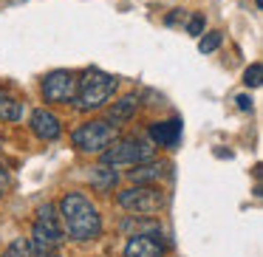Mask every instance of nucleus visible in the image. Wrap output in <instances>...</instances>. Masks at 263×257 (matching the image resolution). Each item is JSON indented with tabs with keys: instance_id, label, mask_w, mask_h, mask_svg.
Returning a JSON list of instances; mask_svg holds the SVG:
<instances>
[{
	"instance_id": "obj_3",
	"label": "nucleus",
	"mask_w": 263,
	"mask_h": 257,
	"mask_svg": "<svg viewBox=\"0 0 263 257\" xmlns=\"http://www.w3.org/2000/svg\"><path fill=\"white\" fill-rule=\"evenodd\" d=\"M65 240V229L60 226V215H57V206L54 204H43L37 209V221L31 226V238L29 246L34 254H54V251L63 246Z\"/></svg>"
},
{
	"instance_id": "obj_13",
	"label": "nucleus",
	"mask_w": 263,
	"mask_h": 257,
	"mask_svg": "<svg viewBox=\"0 0 263 257\" xmlns=\"http://www.w3.org/2000/svg\"><path fill=\"white\" fill-rule=\"evenodd\" d=\"M23 116H26V105L17 96H12L6 88H0V122H20Z\"/></svg>"
},
{
	"instance_id": "obj_5",
	"label": "nucleus",
	"mask_w": 263,
	"mask_h": 257,
	"mask_svg": "<svg viewBox=\"0 0 263 257\" xmlns=\"http://www.w3.org/2000/svg\"><path fill=\"white\" fill-rule=\"evenodd\" d=\"M102 164L108 167H119V164H139V161L153 159V144L144 142V139H114L108 147L102 150Z\"/></svg>"
},
{
	"instance_id": "obj_14",
	"label": "nucleus",
	"mask_w": 263,
	"mask_h": 257,
	"mask_svg": "<svg viewBox=\"0 0 263 257\" xmlns=\"http://www.w3.org/2000/svg\"><path fill=\"white\" fill-rule=\"evenodd\" d=\"M88 181H91V187H97L99 192H108V189H114V184L119 181V175H116L108 164H99V167H93V170H91Z\"/></svg>"
},
{
	"instance_id": "obj_16",
	"label": "nucleus",
	"mask_w": 263,
	"mask_h": 257,
	"mask_svg": "<svg viewBox=\"0 0 263 257\" xmlns=\"http://www.w3.org/2000/svg\"><path fill=\"white\" fill-rule=\"evenodd\" d=\"M221 40H223L221 31H206V34L198 40V51H201V54H212L218 46H221Z\"/></svg>"
},
{
	"instance_id": "obj_15",
	"label": "nucleus",
	"mask_w": 263,
	"mask_h": 257,
	"mask_svg": "<svg viewBox=\"0 0 263 257\" xmlns=\"http://www.w3.org/2000/svg\"><path fill=\"white\" fill-rule=\"evenodd\" d=\"M0 257H34V251H31V246L26 238H14L6 249L0 251Z\"/></svg>"
},
{
	"instance_id": "obj_9",
	"label": "nucleus",
	"mask_w": 263,
	"mask_h": 257,
	"mask_svg": "<svg viewBox=\"0 0 263 257\" xmlns=\"http://www.w3.org/2000/svg\"><path fill=\"white\" fill-rule=\"evenodd\" d=\"M29 127H31V133H34L40 142H57V139L63 136V125H60V119L51 113V110H46V108L31 110Z\"/></svg>"
},
{
	"instance_id": "obj_6",
	"label": "nucleus",
	"mask_w": 263,
	"mask_h": 257,
	"mask_svg": "<svg viewBox=\"0 0 263 257\" xmlns=\"http://www.w3.org/2000/svg\"><path fill=\"white\" fill-rule=\"evenodd\" d=\"M114 139H116V127L108 125L105 119L82 122L80 127L71 130V142H74V147L80 153H102Z\"/></svg>"
},
{
	"instance_id": "obj_8",
	"label": "nucleus",
	"mask_w": 263,
	"mask_h": 257,
	"mask_svg": "<svg viewBox=\"0 0 263 257\" xmlns=\"http://www.w3.org/2000/svg\"><path fill=\"white\" fill-rule=\"evenodd\" d=\"M125 257H164V243L159 232H136L125 243Z\"/></svg>"
},
{
	"instance_id": "obj_18",
	"label": "nucleus",
	"mask_w": 263,
	"mask_h": 257,
	"mask_svg": "<svg viewBox=\"0 0 263 257\" xmlns=\"http://www.w3.org/2000/svg\"><path fill=\"white\" fill-rule=\"evenodd\" d=\"M187 31L198 37L201 31H204V14H193V17H190V23H187Z\"/></svg>"
},
{
	"instance_id": "obj_4",
	"label": "nucleus",
	"mask_w": 263,
	"mask_h": 257,
	"mask_svg": "<svg viewBox=\"0 0 263 257\" xmlns=\"http://www.w3.org/2000/svg\"><path fill=\"white\" fill-rule=\"evenodd\" d=\"M116 201H119L122 209L133 212L139 218H153L156 212L164 209V192L153 184H136L130 189H122Z\"/></svg>"
},
{
	"instance_id": "obj_20",
	"label": "nucleus",
	"mask_w": 263,
	"mask_h": 257,
	"mask_svg": "<svg viewBox=\"0 0 263 257\" xmlns=\"http://www.w3.org/2000/svg\"><path fill=\"white\" fill-rule=\"evenodd\" d=\"M6 189H9V172H6V167H0V198L6 195Z\"/></svg>"
},
{
	"instance_id": "obj_21",
	"label": "nucleus",
	"mask_w": 263,
	"mask_h": 257,
	"mask_svg": "<svg viewBox=\"0 0 263 257\" xmlns=\"http://www.w3.org/2000/svg\"><path fill=\"white\" fill-rule=\"evenodd\" d=\"M43 257H60V254H43Z\"/></svg>"
},
{
	"instance_id": "obj_1",
	"label": "nucleus",
	"mask_w": 263,
	"mask_h": 257,
	"mask_svg": "<svg viewBox=\"0 0 263 257\" xmlns=\"http://www.w3.org/2000/svg\"><path fill=\"white\" fill-rule=\"evenodd\" d=\"M57 212L71 240H93L102 234V215L82 192H65L57 204Z\"/></svg>"
},
{
	"instance_id": "obj_11",
	"label": "nucleus",
	"mask_w": 263,
	"mask_h": 257,
	"mask_svg": "<svg viewBox=\"0 0 263 257\" xmlns=\"http://www.w3.org/2000/svg\"><path fill=\"white\" fill-rule=\"evenodd\" d=\"M167 167H170V164H164V161L147 159V161L133 164V170L127 172V178H130V181H136V184H153V181H159V178H164Z\"/></svg>"
},
{
	"instance_id": "obj_10",
	"label": "nucleus",
	"mask_w": 263,
	"mask_h": 257,
	"mask_svg": "<svg viewBox=\"0 0 263 257\" xmlns=\"http://www.w3.org/2000/svg\"><path fill=\"white\" fill-rule=\"evenodd\" d=\"M150 142L156 147H176L181 142V119H167L150 125Z\"/></svg>"
},
{
	"instance_id": "obj_12",
	"label": "nucleus",
	"mask_w": 263,
	"mask_h": 257,
	"mask_svg": "<svg viewBox=\"0 0 263 257\" xmlns=\"http://www.w3.org/2000/svg\"><path fill=\"white\" fill-rule=\"evenodd\" d=\"M136 110H139V96L136 93H127V96H122L119 102L108 110V119L105 122L114 125V127H119V125H125V122H130L133 116H136Z\"/></svg>"
},
{
	"instance_id": "obj_19",
	"label": "nucleus",
	"mask_w": 263,
	"mask_h": 257,
	"mask_svg": "<svg viewBox=\"0 0 263 257\" xmlns=\"http://www.w3.org/2000/svg\"><path fill=\"white\" fill-rule=\"evenodd\" d=\"M235 102H238L240 110H252V96H249V93H240V96H235Z\"/></svg>"
},
{
	"instance_id": "obj_7",
	"label": "nucleus",
	"mask_w": 263,
	"mask_h": 257,
	"mask_svg": "<svg viewBox=\"0 0 263 257\" xmlns=\"http://www.w3.org/2000/svg\"><path fill=\"white\" fill-rule=\"evenodd\" d=\"M43 99L51 105H68L74 102L77 93V74L74 71H51V74L43 76L40 82Z\"/></svg>"
},
{
	"instance_id": "obj_17",
	"label": "nucleus",
	"mask_w": 263,
	"mask_h": 257,
	"mask_svg": "<svg viewBox=\"0 0 263 257\" xmlns=\"http://www.w3.org/2000/svg\"><path fill=\"white\" fill-rule=\"evenodd\" d=\"M260 76H263V65L260 63H252L249 68H246V74H243L246 88H257V85H260Z\"/></svg>"
},
{
	"instance_id": "obj_2",
	"label": "nucleus",
	"mask_w": 263,
	"mask_h": 257,
	"mask_svg": "<svg viewBox=\"0 0 263 257\" xmlns=\"http://www.w3.org/2000/svg\"><path fill=\"white\" fill-rule=\"evenodd\" d=\"M119 80L114 74H105L99 68H88L82 76H77V93H74V108L80 113H91L108 105V99L116 93Z\"/></svg>"
}]
</instances>
